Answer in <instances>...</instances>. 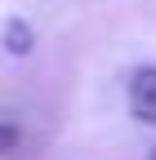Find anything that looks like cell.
Segmentation results:
<instances>
[{
	"instance_id": "cell-1",
	"label": "cell",
	"mask_w": 156,
	"mask_h": 160,
	"mask_svg": "<svg viewBox=\"0 0 156 160\" xmlns=\"http://www.w3.org/2000/svg\"><path fill=\"white\" fill-rule=\"evenodd\" d=\"M129 111L143 125H156V67H138L129 80Z\"/></svg>"
},
{
	"instance_id": "cell-2",
	"label": "cell",
	"mask_w": 156,
	"mask_h": 160,
	"mask_svg": "<svg viewBox=\"0 0 156 160\" xmlns=\"http://www.w3.org/2000/svg\"><path fill=\"white\" fill-rule=\"evenodd\" d=\"M5 49L18 53V58L31 53V27L23 22V18H9V22H5Z\"/></svg>"
},
{
	"instance_id": "cell-3",
	"label": "cell",
	"mask_w": 156,
	"mask_h": 160,
	"mask_svg": "<svg viewBox=\"0 0 156 160\" xmlns=\"http://www.w3.org/2000/svg\"><path fill=\"white\" fill-rule=\"evenodd\" d=\"M13 142H18V129H13V125H0V156H5Z\"/></svg>"
},
{
	"instance_id": "cell-4",
	"label": "cell",
	"mask_w": 156,
	"mask_h": 160,
	"mask_svg": "<svg viewBox=\"0 0 156 160\" xmlns=\"http://www.w3.org/2000/svg\"><path fill=\"white\" fill-rule=\"evenodd\" d=\"M152 160H156V151H152Z\"/></svg>"
}]
</instances>
